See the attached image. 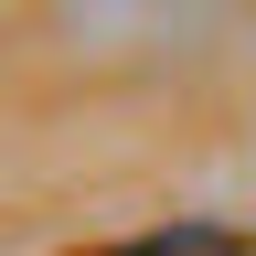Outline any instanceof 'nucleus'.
I'll return each mask as SVG.
<instances>
[{
	"label": "nucleus",
	"instance_id": "1",
	"mask_svg": "<svg viewBox=\"0 0 256 256\" xmlns=\"http://www.w3.org/2000/svg\"><path fill=\"white\" fill-rule=\"evenodd\" d=\"M128 256H246L235 235H150V246H128Z\"/></svg>",
	"mask_w": 256,
	"mask_h": 256
}]
</instances>
